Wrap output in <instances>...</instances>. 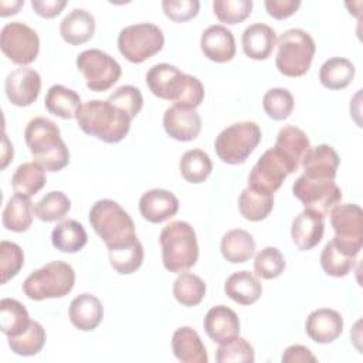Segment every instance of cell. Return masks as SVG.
Returning <instances> with one entry per match:
<instances>
[{
	"mask_svg": "<svg viewBox=\"0 0 363 363\" xmlns=\"http://www.w3.org/2000/svg\"><path fill=\"white\" fill-rule=\"evenodd\" d=\"M146 85L155 96L190 109L200 106L204 99L201 81L167 62L156 64L147 71Z\"/></svg>",
	"mask_w": 363,
	"mask_h": 363,
	"instance_id": "6da1fadb",
	"label": "cell"
},
{
	"mask_svg": "<svg viewBox=\"0 0 363 363\" xmlns=\"http://www.w3.org/2000/svg\"><path fill=\"white\" fill-rule=\"evenodd\" d=\"M24 139L35 163L45 172H58L69 162V150L61 138L60 128L48 118L31 119L24 130Z\"/></svg>",
	"mask_w": 363,
	"mask_h": 363,
	"instance_id": "7a4b0ae2",
	"label": "cell"
},
{
	"mask_svg": "<svg viewBox=\"0 0 363 363\" xmlns=\"http://www.w3.org/2000/svg\"><path fill=\"white\" fill-rule=\"evenodd\" d=\"M130 122V116L108 99H91L82 104L77 115L82 132L106 143L121 142L128 135Z\"/></svg>",
	"mask_w": 363,
	"mask_h": 363,
	"instance_id": "3957f363",
	"label": "cell"
},
{
	"mask_svg": "<svg viewBox=\"0 0 363 363\" xmlns=\"http://www.w3.org/2000/svg\"><path fill=\"white\" fill-rule=\"evenodd\" d=\"M89 223L108 250L128 245L138 240L132 217L113 200L102 199L89 210Z\"/></svg>",
	"mask_w": 363,
	"mask_h": 363,
	"instance_id": "277c9868",
	"label": "cell"
},
{
	"mask_svg": "<svg viewBox=\"0 0 363 363\" xmlns=\"http://www.w3.org/2000/svg\"><path fill=\"white\" fill-rule=\"evenodd\" d=\"M159 241L163 265L167 271L182 274L196 265L199 244L196 231L187 221H172L164 225Z\"/></svg>",
	"mask_w": 363,
	"mask_h": 363,
	"instance_id": "5b68a950",
	"label": "cell"
},
{
	"mask_svg": "<svg viewBox=\"0 0 363 363\" xmlns=\"http://www.w3.org/2000/svg\"><path fill=\"white\" fill-rule=\"evenodd\" d=\"M74 284V268L64 261H51L24 279L23 292L33 301L62 298L72 291Z\"/></svg>",
	"mask_w": 363,
	"mask_h": 363,
	"instance_id": "8992f818",
	"label": "cell"
},
{
	"mask_svg": "<svg viewBox=\"0 0 363 363\" xmlns=\"http://www.w3.org/2000/svg\"><path fill=\"white\" fill-rule=\"evenodd\" d=\"M278 52L275 65L278 71L291 78L302 77L309 71L315 55V41L301 28H289L277 40Z\"/></svg>",
	"mask_w": 363,
	"mask_h": 363,
	"instance_id": "52a82bcc",
	"label": "cell"
},
{
	"mask_svg": "<svg viewBox=\"0 0 363 363\" xmlns=\"http://www.w3.org/2000/svg\"><path fill=\"white\" fill-rule=\"evenodd\" d=\"M261 142V129L255 122H237L223 129L214 142L217 156L227 164H241Z\"/></svg>",
	"mask_w": 363,
	"mask_h": 363,
	"instance_id": "ba28073f",
	"label": "cell"
},
{
	"mask_svg": "<svg viewBox=\"0 0 363 363\" xmlns=\"http://www.w3.org/2000/svg\"><path fill=\"white\" fill-rule=\"evenodd\" d=\"M164 45L162 30L152 23H138L121 30L118 35L119 52L130 62L140 64L157 54Z\"/></svg>",
	"mask_w": 363,
	"mask_h": 363,
	"instance_id": "9c48e42d",
	"label": "cell"
},
{
	"mask_svg": "<svg viewBox=\"0 0 363 363\" xmlns=\"http://www.w3.org/2000/svg\"><path fill=\"white\" fill-rule=\"evenodd\" d=\"M333 242L352 257H357L363 244V211L357 204H336L330 210Z\"/></svg>",
	"mask_w": 363,
	"mask_h": 363,
	"instance_id": "30bf717a",
	"label": "cell"
},
{
	"mask_svg": "<svg viewBox=\"0 0 363 363\" xmlns=\"http://www.w3.org/2000/svg\"><path fill=\"white\" fill-rule=\"evenodd\" d=\"M294 172H296L294 164L278 149L271 147L252 166L248 176V187L274 196L286 176Z\"/></svg>",
	"mask_w": 363,
	"mask_h": 363,
	"instance_id": "8fae6325",
	"label": "cell"
},
{
	"mask_svg": "<svg viewBox=\"0 0 363 363\" xmlns=\"http://www.w3.org/2000/svg\"><path fill=\"white\" fill-rule=\"evenodd\" d=\"M77 68L82 72L86 86L94 92H104L121 78L122 68L118 61L102 50H85L77 57Z\"/></svg>",
	"mask_w": 363,
	"mask_h": 363,
	"instance_id": "7c38bea8",
	"label": "cell"
},
{
	"mask_svg": "<svg viewBox=\"0 0 363 363\" xmlns=\"http://www.w3.org/2000/svg\"><path fill=\"white\" fill-rule=\"evenodd\" d=\"M0 48L11 62L24 67L35 61L40 51V38L30 26L11 21L1 28Z\"/></svg>",
	"mask_w": 363,
	"mask_h": 363,
	"instance_id": "4fadbf2b",
	"label": "cell"
},
{
	"mask_svg": "<svg viewBox=\"0 0 363 363\" xmlns=\"http://www.w3.org/2000/svg\"><path fill=\"white\" fill-rule=\"evenodd\" d=\"M292 193L305 208L318 211L322 216H328L342 200V191L335 180L308 177L305 174L295 180Z\"/></svg>",
	"mask_w": 363,
	"mask_h": 363,
	"instance_id": "5bb4252c",
	"label": "cell"
},
{
	"mask_svg": "<svg viewBox=\"0 0 363 363\" xmlns=\"http://www.w3.org/2000/svg\"><path fill=\"white\" fill-rule=\"evenodd\" d=\"M9 101L16 106H28L37 101L41 91V77L30 67H20L11 71L4 82Z\"/></svg>",
	"mask_w": 363,
	"mask_h": 363,
	"instance_id": "9a60e30c",
	"label": "cell"
},
{
	"mask_svg": "<svg viewBox=\"0 0 363 363\" xmlns=\"http://www.w3.org/2000/svg\"><path fill=\"white\" fill-rule=\"evenodd\" d=\"M163 128L166 133L180 142H189L199 136L201 118L196 109L172 105L163 113Z\"/></svg>",
	"mask_w": 363,
	"mask_h": 363,
	"instance_id": "2e32d148",
	"label": "cell"
},
{
	"mask_svg": "<svg viewBox=\"0 0 363 363\" xmlns=\"http://www.w3.org/2000/svg\"><path fill=\"white\" fill-rule=\"evenodd\" d=\"M325 233V216L311 208L301 211L292 221L291 237L301 251H309L316 247Z\"/></svg>",
	"mask_w": 363,
	"mask_h": 363,
	"instance_id": "e0dca14e",
	"label": "cell"
},
{
	"mask_svg": "<svg viewBox=\"0 0 363 363\" xmlns=\"http://www.w3.org/2000/svg\"><path fill=\"white\" fill-rule=\"evenodd\" d=\"M306 335L316 343H332L343 332L342 315L329 308L312 311L305 322Z\"/></svg>",
	"mask_w": 363,
	"mask_h": 363,
	"instance_id": "ac0fdd59",
	"label": "cell"
},
{
	"mask_svg": "<svg viewBox=\"0 0 363 363\" xmlns=\"http://www.w3.org/2000/svg\"><path fill=\"white\" fill-rule=\"evenodd\" d=\"M139 211L149 223L159 224L176 216L179 211V199L169 190L152 189L142 194Z\"/></svg>",
	"mask_w": 363,
	"mask_h": 363,
	"instance_id": "d6986e66",
	"label": "cell"
},
{
	"mask_svg": "<svg viewBox=\"0 0 363 363\" xmlns=\"http://www.w3.org/2000/svg\"><path fill=\"white\" fill-rule=\"evenodd\" d=\"M200 48L204 57L214 62L231 61L235 55L234 34L225 26H210L201 34Z\"/></svg>",
	"mask_w": 363,
	"mask_h": 363,
	"instance_id": "ffe728a7",
	"label": "cell"
},
{
	"mask_svg": "<svg viewBox=\"0 0 363 363\" xmlns=\"http://www.w3.org/2000/svg\"><path fill=\"white\" fill-rule=\"evenodd\" d=\"M203 325L207 336L218 345L231 340L240 333L238 316L231 308L225 305L213 306L206 313Z\"/></svg>",
	"mask_w": 363,
	"mask_h": 363,
	"instance_id": "44dd1931",
	"label": "cell"
},
{
	"mask_svg": "<svg viewBox=\"0 0 363 363\" xmlns=\"http://www.w3.org/2000/svg\"><path fill=\"white\" fill-rule=\"evenodd\" d=\"M68 316L77 329L82 332L94 330L104 319L102 302L92 294H79L71 301Z\"/></svg>",
	"mask_w": 363,
	"mask_h": 363,
	"instance_id": "7402d4cb",
	"label": "cell"
},
{
	"mask_svg": "<svg viewBox=\"0 0 363 363\" xmlns=\"http://www.w3.org/2000/svg\"><path fill=\"white\" fill-rule=\"evenodd\" d=\"M340 159L337 152L326 143L311 147L301 166L303 174L316 179H332L335 180Z\"/></svg>",
	"mask_w": 363,
	"mask_h": 363,
	"instance_id": "603a6c76",
	"label": "cell"
},
{
	"mask_svg": "<svg viewBox=\"0 0 363 363\" xmlns=\"http://www.w3.org/2000/svg\"><path fill=\"white\" fill-rule=\"evenodd\" d=\"M244 54L251 60H267L277 45V33L264 23L248 26L241 37Z\"/></svg>",
	"mask_w": 363,
	"mask_h": 363,
	"instance_id": "cb8c5ba5",
	"label": "cell"
},
{
	"mask_svg": "<svg viewBox=\"0 0 363 363\" xmlns=\"http://www.w3.org/2000/svg\"><path fill=\"white\" fill-rule=\"evenodd\" d=\"M172 350L183 363H207L208 354L199 333L190 326H182L172 336Z\"/></svg>",
	"mask_w": 363,
	"mask_h": 363,
	"instance_id": "d4e9b609",
	"label": "cell"
},
{
	"mask_svg": "<svg viewBox=\"0 0 363 363\" xmlns=\"http://www.w3.org/2000/svg\"><path fill=\"white\" fill-rule=\"evenodd\" d=\"M95 18L85 9L71 10L60 24L62 40L71 45H79L94 37Z\"/></svg>",
	"mask_w": 363,
	"mask_h": 363,
	"instance_id": "484cf974",
	"label": "cell"
},
{
	"mask_svg": "<svg viewBox=\"0 0 363 363\" xmlns=\"http://www.w3.org/2000/svg\"><path fill=\"white\" fill-rule=\"evenodd\" d=\"M274 147L278 149L298 170L312 146L308 135L301 128L286 125L279 129Z\"/></svg>",
	"mask_w": 363,
	"mask_h": 363,
	"instance_id": "4316f807",
	"label": "cell"
},
{
	"mask_svg": "<svg viewBox=\"0 0 363 363\" xmlns=\"http://www.w3.org/2000/svg\"><path fill=\"white\" fill-rule=\"evenodd\" d=\"M225 295L240 305H252L262 294V285L250 271H237L231 274L224 284Z\"/></svg>",
	"mask_w": 363,
	"mask_h": 363,
	"instance_id": "83f0119b",
	"label": "cell"
},
{
	"mask_svg": "<svg viewBox=\"0 0 363 363\" xmlns=\"http://www.w3.org/2000/svg\"><path fill=\"white\" fill-rule=\"evenodd\" d=\"M45 109L62 119H71L77 118L82 104L81 96L78 92H75L71 88H67L64 85L55 84L52 85L45 95L44 99Z\"/></svg>",
	"mask_w": 363,
	"mask_h": 363,
	"instance_id": "f1b7e54d",
	"label": "cell"
},
{
	"mask_svg": "<svg viewBox=\"0 0 363 363\" xmlns=\"http://www.w3.org/2000/svg\"><path fill=\"white\" fill-rule=\"evenodd\" d=\"M220 250L228 262L241 264L254 255L255 241L248 231L242 228H233L223 235Z\"/></svg>",
	"mask_w": 363,
	"mask_h": 363,
	"instance_id": "f546056e",
	"label": "cell"
},
{
	"mask_svg": "<svg viewBox=\"0 0 363 363\" xmlns=\"http://www.w3.org/2000/svg\"><path fill=\"white\" fill-rule=\"evenodd\" d=\"M31 323L28 311L17 299L3 298L0 301V329L7 337L24 333Z\"/></svg>",
	"mask_w": 363,
	"mask_h": 363,
	"instance_id": "4dcf8cb0",
	"label": "cell"
},
{
	"mask_svg": "<svg viewBox=\"0 0 363 363\" xmlns=\"http://www.w3.org/2000/svg\"><path fill=\"white\" fill-rule=\"evenodd\" d=\"M51 241L61 252L74 254L85 247L88 235L81 223L75 220H62L52 228Z\"/></svg>",
	"mask_w": 363,
	"mask_h": 363,
	"instance_id": "1f68e13d",
	"label": "cell"
},
{
	"mask_svg": "<svg viewBox=\"0 0 363 363\" xmlns=\"http://www.w3.org/2000/svg\"><path fill=\"white\" fill-rule=\"evenodd\" d=\"M33 203L30 197L14 194L9 199L3 214L1 221L4 228L16 233L27 231L33 223Z\"/></svg>",
	"mask_w": 363,
	"mask_h": 363,
	"instance_id": "d6a6232c",
	"label": "cell"
},
{
	"mask_svg": "<svg viewBox=\"0 0 363 363\" xmlns=\"http://www.w3.org/2000/svg\"><path fill=\"white\" fill-rule=\"evenodd\" d=\"M47 182L45 169L35 162H26L20 164L11 177V186L16 194L33 197Z\"/></svg>",
	"mask_w": 363,
	"mask_h": 363,
	"instance_id": "836d02e7",
	"label": "cell"
},
{
	"mask_svg": "<svg viewBox=\"0 0 363 363\" xmlns=\"http://www.w3.org/2000/svg\"><path fill=\"white\" fill-rule=\"evenodd\" d=\"M354 65L347 58L333 57L326 60L319 69L320 84L328 89H343L354 78Z\"/></svg>",
	"mask_w": 363,
	"mask_h": 363,
	"instance_id": "e575fe53",
	"label": "cell"
},
{
	"mask_svg": "<svg viewBox=\"0 0 363 363\" xmlns=\"http://www.w3.org/2000/svg\"><path fill=\"white\" fill-rule=\"evenodd\" d=\"M179 169L186 182L199 184L210 176L213 170V162L204 150L190 149L182 155Z\"/></svg>",
	"mask_w": 363,
	"mask_h": 363,
	"instance_id": "d590c367",
	"label": "cell"
},
{
	"mask_svg": "<svg viewBox=\"0 0 363 363\" xmlns=\"http://www.w3.org/2000/svg\"><path fill=\"white\" fill-rule=\"evenodd\" d=\"M274 207V196L245 187L238 197V210L245 220L261 221L269 216Z\"/></svg>",
	"mask_w": 363,
	"mask_h": 363,
	"instance_id": "8d00e7d4",
	"label": "cell"
},
{
	"mask_svg": "<svg viewBox=\"0 0 363 363\" xmlns=\"http://www.w3.org/2000/svg\"><path fill=\"white\" fill-rule=\"evenodd\" d=\"M173 295L183 306H196L206 295V284L196 274L182 272L173 282Z\"/></svg>",
	"mask_w": 363,
	"mask_h": 363,
	"instance_id": "74e56055",
	"label": "cell"
},
{
	"mask_svg": "<svg viewBox=\"0 0 363 363\" xmlns=\"http://www.w3.org/2000/svg\"><path fill=\"white\" fill-rule=\"evenodd\" d=\"M108 252L112 268L122 275H128L139 269L145 257L143 245L139 240L119 248L108 250Z\"/></svg>",
	"mask_w": 363,
	"mask_h": 363,
	"instance_id": "f35d334b",
	"label": "cell"
},
{
	"mask_svg": "<svg viewBox=\"0 0 363 363\" xmlns=\"http://www.w3.org/2000/svg\"><path fill=\"white\" fill-rule=\"evenodd\" d=\"M356 257L349 255L340 247H337L333 240H330L322 250L320 265L323 271L335 278L346 277L354 265Z\"/></svg>",
	"mask_w": 363,
	"mask_h": 363,
	"instance_id": "ab89813d",
	"label": "cell"
},
{
	"mask_svg": "<svg viewBox=\"0 0 363 363\" xmlns=\"http://www.w3.org/2000/svg\"><path fill=\"white\" fill-rule=\"evenodd\" d=\"M71 210V200L62 191H50L33 207L34 216L45 223L62 220Z\"/></svg>",
	"mask_w": 363,
	"mask_h": 363,
	"instance_id": "60d3db41",
	"label": "cell"
},
{
	"mask_svg": "<svg viewBox=\"0 0 363 363\" xmlns=\"http://www.w3.org/2000/svg\"><path fill=\"white\" fill-rule=\"evenodd\" d=\"M47 335L40 322L31 320L28 329L16 337H9V346L11 352L18 356H34L45 345Z\"/></svg>",
	"mask_w": 363,
	"mask_h": 363,
	"instance_id": "b9f144b4",
	"label": "cell"
},
{
	"mask_svg": "<svg viewBox=\"0 0 363 363\" xmlns=\"http://www.w3.org/2000/svg\"><path fill=\"white\" fill-rule=\"evenodd\" d=\"M295 106L292 94L286 88H271L262 96V108L274 121L286 119Z\"/></svg>",
	"mask_w": 363,
	"mask_h": 363,
	"instance_id": "7bdbcfd3",
	"label": "cell"
},
{
	"mask_svg": "<svg viewBox=\"0 0 363 363\" xmlns=\"http://www.w3.org/2000/svg\"><path fill=\"white\" fill-rule=\"evenodd\" d=\"M286 267L282 252L277 247L262 248L254 259V271L262 279H274L279 277Z\"/></svg>",
	"mask_w": 363,
	"mask_h": 363,
	"instance_id": "ee69618b",
	"label": "cell"
},
{
	"mask_svg": "<svg viewBox=\"0 0 363 363\" xmlns=\"http://www.w3.org/2000/svg\"><path fill=\"white\" fill-rule=\"evenodd\" d=\"M216 360L218 363H252L255 360L254 347L244 337L235 336L231 340L218 345L216 350Z\"/></svg>",
	"mask_w": 363,
	"mask_h": 363,
	"instance_id": "f6af8a7d",
	"label": "cell"
},
{
	"mask_svg": "<svg viewBox=\"0 0 363 363\" xmlns=\"http://www.w3.org/2000/svg\"><path fill=\"white\" fill-rule=\"evenodd\" d=\"M213 10L221 23L237 24L250 17L252 11L251 0H214Z\"/></svg>",
	"mask_w": 363,
	"mask_h": 363,
	"instance_id": "bcb514c9",
	"label": "cell"
},
{
	"mask_svg": "<svg viewBox=\"0 0 363 363\" xmlns=\"http://www.w3.org/2000/svg\"><path fill=\"white\" fill-rule=\"evenodd\" d=\"M24 265V254L18 244L3 240L0 242V272L1 284L14 278Z\"/></svg>",
	"mask_w": 363,
	"mask_h": 363,
	"instance_id": "7dc6e473",
	"label": "cell"
},
{
	"mask_svg": "<svg viewBox=\"0 0 363 363\" xmlns=\"http://www.w3.org/2000/svg\"><path fill=\"white\" fill-rule=\"evenodd\" d=\"M108 101L121 108L123 112H126L130 116V119H133L143 106L142 92L133 85L119 86L109 95Z\"/></svg>",
	"mask_w": 363,
	"mask_h": 363,
	"instance_id": "c3c4849f",
	"label": "cell"
},
{
	"mask_svg": "<svg viewBox=\"0 0 363 363\" xmlns=\"http://www.w3.org/2000/svg\"><path fill=\"white\" fill-rule=\"evenodd\" d=\"M162 9L170 20L176 23H184L197 16L200 10L199 0H163Z\"/></svg>",
	"mask_w": 363,
	"mask_h": 363,
	"instance_id": "681fc988",
	"label": "cell"
},
{
	"mask_svg": "<svg viewBox=\"0 0 363 363\" xmlns=\"http://www.w3.org/2000/svg\"><path fill=\"white\" fill-rule=\"evenodd\" d=\"M268 14L277 20H284L296 13L301 6L299 0H265Z\"/></svg>",
	"mask_w": 363,
	"mask_h": 363,
	"instance_id": "f907efd6",
	"label": "cell"
},
{
	"mask_svg": "<svg viewBox=\"0 0 363 363\" xmlns=\"http://www.w3.org/2000/svg\"><path fill=\"white\" fill-rule=\"evenodd\" d=\"M65 6L67 0H31L33 10L44 18L57 17Z\"/></svg>",
	"mask_w": 363,
	"mask_h": 363,
	"instance_id": "816d5d0a",
	"label": "cell"
},
{
	"mask_svg": "<svg viewBox=\"0 0 363 363\" xmlns=\"http://www.w3.org/2000/svg\"><path fill=\"white\" fill-rule=\"evenodd\" d=\"M281 360L284 363H298V362H312L315 363L318 359L313 356V353L306 347V346H302V345H291L288 346L284 353H282V357Z\"/></svg>",
	"mask_w": 363,
	"mask_h": 363,
	"instance_id": "f5cc1de1",
	"label": "cell"
},
{
	"mask_svg": "<svg viewBox=\"0 0 363 363\" xmlns=\"http://www.w3.org/2000/svg\"><path fill=\"white\" fill-rule=\"evenodd\" d=\"M24 6V0H14V1H0V16L7 17L10 14L18 13V10Z\"/></svg>",
	"mask_w": 363,
	"mask_h": 363,
	"instance_id": "db71d44e",
	"label": "cell"
}]
</instances>
